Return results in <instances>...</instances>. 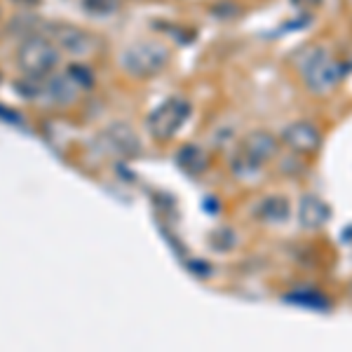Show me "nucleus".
Here are the masks:
<instances>
[{"label":"nucleus","instance_id":"f257e3e1","mask_svg":"<svg viewBox=\"0 0 352 352\" xmlns=\"http://www.w3.org/2000/svg\"><path fill=\"white\" fill-rule=\"evenodd\" d=\"M298 71L312 94H329L343 80V64L322 47H308L300 52Z\"/></svg>","mask_w":352,"mask_h":352},{"label":"nucleus","instance_id":"f03ea898","mask_svg":"<svg viewBox=\"0 0 352 352\" xmlns=\"http://www.w3.org/2000/svg\"><path fill=\"white\" fill-rule=\"evenodd\" d=\"M277 153V139L270 132H252L237 144L230 167L237 176H252L261 172Z\"/></svg>","mask_w":352,"mask_h":352},{"label":"nucleus","instance_id":"7ed1b4c3","mask_svg":"<svg viewBox=\"0 0 352 352\" xmlns=\"http://www.w3.org/2000/svg\"><path fill=\"white\" fill-rule=\"evenodd\" d=\"M122 68L134 78H153L169 64V50L162 43L141 41L129 45L122 52Z\"/></svg>","mask_w":352,"mask_h":352},{"label":"nucleus","instance_id":"20e7f679","mask_svg":"<svg viewBox=\"0 0 352 352\" xmlns=\"http://www.w3.org/2000/svg\"><path fill=\"white\" fill-rule=\"evenodd\" d=\"M16 61H19V68L26 73L33 80H43L52 73V68L59 61V52L50 41L45 38H28V41L19 47V54H16Z\"/></svg>","mask_w":352,"mask_h":352},{"label":"nucleus","instance_id":"39448f33","mask_svg":"<svg viewBox=\"0 0 352 352\" xmlns=\"http://www.w3.org/2000/svg\"><path fill=\"white\" fill-rule=\"evenodd\" d=\"M190 104L184 96H169L162 101L148 118V129L157 141L172 139V136L184 127V122L190 118Z\"/></svg>","mask_w":352,"mask_h":352},{"label":"nucleus","instance_id":"423d86ee","mask_svg":"<svg viewBox=\"0 0 352 352\" xmlns=\"http://www.w3.org/2000/svg\"><path fill=\"white\" fill-rule=\"evenodd\" d=\"M282 144L300 155H312L322 146V132L312 122H294L282 132Z\"/></svg>","mask_w":352,"mask_h":352},{"label":"nucleus","instance_id":"0eeeda50","mask_svg":"<svg viewBox=\"0 0 352 352\" xmlns=\"http://www.w3.org/2000/svg\"><path fill=\"white\" fill-rule=\"evenodd\" d=\"M104 148L106 153H113V155L132 157L139 153V139H136V134L129 127L116 124L109 132H104Z\"/></svg>","mask_w":352,"mask_h":352},{"label":"nucleus","instance_id":"6e6552de","mask_svg":"<svg viewBox=\"0 0 352 352\" xmlns=\"http://www.w3.org/2000/svg\"><path fill=\"white\" fill-rule=\"evenodd\" d=\"M329 214H331L329 204L322 200V197H315V195L303 197V202H300V207H298L300 223H303L305 228H310V230L322 228V226L329 221Z\"/></svg>","mask_w":352,"mask_h":352},{"label":"nucleus","instance_id":"1a4fd4ad","mask_svg":"<svg viewBox=\"0 0 352 352\" xmlns=\"http://www.w3.org/2000/svg\"><path fill=\"white\" fill-rule=\"evenodd\" d=\"M56 43L71 54H87L89 47H92V38L87 33H82L80 28H73V26H59L54 31Z\"/></svg>","mask_w":352,"mask_h":352},{"label":"nucleus","instance_id":"9d476101","mask_svg":"<svg viewBox=\"0 0 352 352\" xmlns=\"http://www.w3.org/2000/svg\"><path fill=\"white\" fill-rule=\"evenodd\" d=\"M256 214L265 223H285L289 219V202L285 197H277V195L265 197V200L258 204Z\"/></svg>","mask_w":352,"mask_h":352},{"label":"nucleus","instance_id":"9b49d317","mask_svg":"<svg viewBox=\"0 0 352 352\" xmlns=\"http://www.w3.org/2000/svg\"><path fill=\"white\" fill-rule=\"evenodd\" d=\"M176 160H179V167L188 174H200L207 169V155H204V151L197 148V146H186V148H181Z\"/></svg>","mask_w":352,"mask_h":352},{"label":"nucleus","instance_id":"f8f14e48","mask_svg":"<svg viewBox=\"0 0 352 352\" xmlns=\"http://www.w3.org/2000/svg\"><path fill=\"white\" fill-rule=\"evenodd\" d=\"M118 8H120V0H82V10L92 16L116 14Z\"/></svg>","mask_w":352,"mask_h":352},{"label":"nucleus","instance_id":"ddd939ff","mask_svg":"<svg viewBox=\"0 0 352 352\" xmlns=\"http://www.w3.org/2000/svg\"><path fill=\"white\" fill-rule=\"evenodd\" d=\"M68 76L73 78V82H76L80 89L92 87V82H94L92 71H89V68H85V66H71V71H68Z\"/></svg>","mask_w":352,"mask_h":352},{"label":"nucleus","instance_id":"4468645a","mask_svg":"<svg viewBox=\"0 0 352 352\" xmlns=\"http://www.w3.org/2000/svg\"><path fill=\"white\" fill-rule=\"evenodd\" d=\"M292 3L300 10H315V8H320L322 0H292Z\"/></svg>","mask_w":352,"mask_h":352}]
</instances>
